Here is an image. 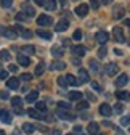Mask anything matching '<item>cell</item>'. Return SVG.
I'll return each mask as SVG.
<instances>
[{
	"label": "cell",
	"instance_id": "obj_1",
	"mask_svg": "<svg viewBox=\"0 0 130 135\" xmlns=\"http://www.w3.org/2000/svg\"><path fill=\"white\" fill-rule=\"evenodd\" d=\"M112 37H114V40L117 44H124L125 42V36H124L122 27H114V29H112Z\"/></svg>",
	"mask_w": 130,
	"mask_h": 135
},
{
	"label": "cell",
	"instance_id": "obj_2",
	"mask_svg": "<svg viewBox=\"0 0 130 135\" xmlns=\"http://www.w3.org/2000/svg\"><path fill=\"white\" fill-rule=\"evenodd\" d=\"M95 37H96V42H98V44L104 45V44L109 40V34H108V32H104V31H98Z\"/></svg>",
	"mask_w": 130,
	"mask_h": 135
},
{
	"label": "cell",
	"instance_id": "obj_3",
	"mask_svg": "<svg viewBox=\"0 0 130 135\" xmlns=\"http://www.w3.org/2000/svg\"><path fill=\"white\" fill-rule=\"evenodd\" d=\"M124 15H125V8L124 7L116 5L114 8H112V18H114V20H121Z\"/></svg>",
	"mask_w": 130,
	"mask_h": 135
},
{
	"label": "cell",
	"instance_id": "obj_4",
	"mask_svg": "<svg viewBox=\"0 0 130 135\" xmlns=\"http://www.w3.org/2000/svg\"><path fill=\"white\" fill-rule=\"evenodd\" d=\"M71 52L76 55V56H84L87 53V48L84 45H72L71 47Z\"/></svg>",
	"mask_w": 130,
	"mask_h": 135
},
{
	"label": "cell",
	"instance_id": "obj_5",
	"mask_svg": "<svg viewBox=\"0 0 130 135\" xmlns=\"http://www.w3.org/2000/svg\"><path fill=\"white\" fill-rule=\"evenodd\" d=\"M104 71H106L108 76H116V74L119 73V66H117L116 63H109V64H106Z\"/></svg>",
	"mask_w": 130,
	"mask_h": 135
},
{
	"label": "cell",
	"instance_id": "obj_6",
	"mask_svg": "<svg viewBox=\"0 0 130 135\" xmlns=\"http://www.w3.org/2000/svg\"><path fill=\"white\" fill-rule=\"evenodd\" d=\"M52 23H53V20L48 15H40L39 18H37V24L39 26H50Z\"/></svg>",
	"mask_w": 130,
	"mask_h": 135
},
{
	"label": "cell",
	"instance_id": "obj_7",
	"mask_svg": "<svg viewBox=\"0 0 130 135\" xmlns=\"http://www.w3.org/2000/svg\"><path fill=\"white\" fill-rule=\"evenodd\" d=\"M56 114L61 117V119H64V121H74V119H76V116L71 114V113H68V111H61V109H58Z\"/></svg>",
	"mask_w": 130,
	"mask_h": 135
},
{
	"label": "cell",
	"instance_id": "obj_8",
	"mask_svg": "<svg viewBox=\"0 0 130 135\" xmlns=\"http://www.w3.org/2000/svg\"><path fill=\"white\" fill-rule=\"evenodd\" d=\"M100 114L108 117V116H111V114H112V108H111L108 103H103V105H100Z\"/></svg>",
	"mask_w": 130,
	"mask_h": 135
},
{
	"label": "cell",
	"instance_id": "obj_9",
	"mask_svg": "<svg viewBox=\"0 0 130 135\" xmlns=\"http://www.w3.org/2000/svg\"><path fill=\"white\" fill-rule=\"evenodd\" d=\"M0 119H2L5 124H11V114H10V111L0 109Z\"/></svg>",
	"mask_w": 130,
	"mask_h": 135
},
{
	"label": "cell",
	"instance_id": "obj_10",
	"mask_svg": "<svg viewBox=\"0 0 130 135\" xmlns=\"http://www.w3.org/2000/svg\"><path fill=\"white\" fill-rule=\"evenodd\" d=\"M87 13H88V5L82 3V5H77L76 7V15L77 16H85Z\"/></svg>",
	"mask_w": 130,
	"mask_h": 135
},
{
	"label": "cell",
	"instance_id": "obj_11",
	"mask_svg": "<svg viewBox=\"0 0 130 135\" xmlns=\"http://www.w3.org/2000/svg\"><path fill=\"white\" fill-rule=\"evenodd\" d=\"M69 27V21L68 20H61L59 23H56V32H64V31H66Z\"/></svg>",
	"mask_w": 130,
	"mask_h": 135
},
{
	"label": "cell",
	"instance_id": "obj_12",
	"mask_svg": "<svg viewBox=\"0 0 130 135\" xmlns=\"http://www.w3.org/2000/svg\"><path fill=\"white\" fill-rule=\"evenodd\" d=\"M90 80V76H88V73L85 71V69H79V84L82 82V84H87Z\"/></svg>",
	"mask_w": 130,
	"mask_h": 135
},
{
	"label": "cell",
	"instance_id": "obj_13",
	"mask_svg": "<svg viewBox=\"0 0 130 135\" xmlns=\"http://www.w3.org/2000/svg\"><path fill=\"white\" fill-rule=\"evenodd\" d=\"M127 82H128V76H127V74H121V76L116 79V87H119V89H121V87H124V85H125Z\"/></svg>",
	"mask_w": 130,
	"mask_h": 135
},
{
	"label": "cell",
	"instance_id": "obj_14",
	"mask_svg": "<svg viewBox=\"0 0 130 135\" xmlns=\"http://www.w3.org/2000/svg\"><path fill=\"white\" fill-rule=\"evenodd\" d=\"M87 130H88L90 135H98V132H100V126L96 124V122H90L88 127H87Z\"/></svg>",
	"mask_w": 130,
	"mask_h": 135
},
{
	"label": "cell",
	"instance_id": "obj_15",
	"mask_svg": "<svg viewBox=\"0 0 130 135\" xmlns=\"http://www.w3.org/2000/svg\"><path fill=\"white\" fill-rule=\"evenodd\" d=\"M7 87L8 89H18L19 87V79L18 77H11L7 80Z\"/></svg>",
	"mask_w": 130,
	"mask_h": 135
},
{
	"label": "cell",
	"instance_id": "obj_16",
	"mask_svg": "<svg viewBox=\"0 0 130 135\" xmlns=\"http://www.w3.org/2000/svg\"><path fill=\"white\" fill-rule=\"evenodd\" d=\"M3 36H5L7 39H11V40H13V39L18 37V34L14 32V29H13V27H8V29H5V31H3Z\"/></svg>",
	"mask_w": 130,
	"mask_h": 135
},
{
	"label": "cell",
	"instance_id": "obj_17",
	"mask_svg": "<svg viewBox=\"0 0 130 135\" xmlns=\"http://www.w3.org/2000/svg\"><path fill=\"white\" fill-rule=\"evenodd\" d=\"M116 97H117L119 100H122V101H128V100H130V93L125 92V90H119V92H116Z\"/></svg>",
	"mask_w": 130,
	"mask_h": 135
},
{
	"label": "cell",
	"instance_id": "obj_18",
	"mask_svg": "<svg viewBox=\"0 0 130 135\" xmlns=\"http://www.w3.org/2000/svg\"><path fill=\"white\" fill-rule=\"evenodd\" d=\"M19 50H21L23 53H26V55H34V52H36V48L32 47V45H23Z\"/></svg>",
	"mask_w": 130,
	"mask_h": 135
},
{
	"label": "cell",
	"instance_id": "obj_19",
	"mask_svg": "<svg viewBox=\"0 0 130 135\" xmlns=\"http://www.w3.org/2000/svg\"><path fill=\"white\" fill-rule=\"evenodd\" d=\"M52 55H53V56H56V58L63 56V47H59V45L52 47Z\"/></svg>",
	"mask_w": 130,
	"mask_h": 135
},
{
	"label": "cell",
	"instance_id": "obj_20",
	"mask_svg": "<svg viewBox=\"0 0 130 135\" xmlns=\"http://www.w3.org/2000/svg\"><path fill=\"white\" fill-rule=\"evenodd\" d=\"M37 98H39V92H31V93H27L26 101L27 103H34V101H37Z\"/></svg>",
	"mask_w": 130,
	"mask_h": 135
},
{
	"label": "cell",
	"instance_id": "obj_21",
	"mask_svg": "<svg viewBox=\"0 0 130 135\" xmlns=\"http://www.w3.org/2000/svg\"><path fill=\"white\" fill-rule=\"evenodd\" d=\"M64 68H66V64H64L63 61H53L52 63V66H50V69H58V71H61V69H64Z\"/></svg>",
	"mask_w": 130,
	"mask_h": 135
},
{
	"label": "cell",
	"instance_id": "obj_22",
	"mask_svg": "<svg viewBox=\"0 0 130 135\" xmlns=\"http://www.w3.org/2000/svg\"><path fill=\"white\" fill-rule=\"evenodd\" d=\"M37 36L42 37V39H47V40H50L52 39V32H48V31H43V29H39L37 31Z\"/></svg>",
	"mask_w": 130,
	"mask_h": 135
},
{
	"label": "cell",
	"instance_id": "obj_23",
	"mask_svg": "<svg viewBox=\"0 0 130 135\" xmlns=\"http://www.w3.org/2000/svg\"><path fill=\"white\" fill-rule=\"evenodd\" d=\"M43 7H45V10H48V11H53V10L56 8V0H47Z\"/></svg>",
	"mask_w": 130,
	"mask_h": 135
},
{
	"label": "cell",
	"instance_id": "obj_24",
	"mask_svg": "<svg viewBox=\"0 0 130 135\" xmlns=\"http://www.w3.org/2000/svg\"><path fill=\"white\" fill-rule=\"evenodd\" d=\"M66 82H68V85H74V87L79 85V80H77L72 74H68V76H66Z\"/></svg>",
	"mask_w": 130,
	"mask_h": 135
},
{
	"label": "cell",
	"instance_id": "obj_25",
	"mask_svg": "<svg viewBox=\"0 0 130 135\" xmlns=\"http://www.w3.org/2000/svg\"><path fill=\"white\" fill-rule=\"evenodd\" d=\"M69 100H72V101L82 100V92H69Z\"/></svg>",
	"mask_w": 130,
	"mask_h": 135
},
{
	"label": "cell",
	"instance_id": "obj_26",
	"mask_svg": "<svg viewBox=\"0 0 130 135\" xmlns=\"http://www.w3.org/2000/svg\"><path fill=\"white\" fill-rule=\"evenodd\" d=\"M23 8H24V13L27 15V18H32V16H34V15H36V10H34V8H32L31 5H24Z\"/></svg>",
	"mask_w": 130,
	"mask_h": 135
},
{
	"label": "cell",
	"instance_id": "obj_27",
	"mask_svg": "<svg viewBox=\"0 0 130 135\" xmlns=\"http://www.w3.org/2000/svg\"><path fill=\"white\" fill-rule=\"evenodd\" d=\"M29 116L34 117V119H43V114H40V111L37 109H29Z\"/></svg>",
	"mask_w": 130,
	"mask_h": 135
},
{
	"label": "cell",
	"instance_id": "obj_28",
	"mask_svg": "<svg viewBox=\"0 0 130 135\" xmlns=\"http://www.w3.org/2000/svg\"><path fill=\"white\" fill-rule=\"evenodd\" d=\"M34 130H36V126H32V124H29V122L23 124V132H26V133H32Z\"/></svg>",
	"mask_w": 130,
	"mask_h": 135
},
{
	"label": "cell",
	"instance_id": "obj_29",
	"mask_svg": "<svg viewBox=\"0 0 130 135\" xmlns=\"http://www.w3.org/2000/svg\"><path fill=\"white\" fill-rule=\"evenodd\" d=\"M11 103H13V106H16V108H21V106H23V100H21L19 97H13V98H11Z\"/></svg>",
	"mask_w": 130,
	"mask_h": 135
},
{
	"label": "cell",
	"instance_id": "obj_30",
	"mask_svg": "<svg viewBox=\"0 0 130 135\" xmlns=\"http://www.w3.org/2000/svg\"><path fill=\"white\" fill-rule=\"evenodd\" d=\"M58 109H61V111H69L71 109V105H68L66 101H59V103H58Z\"/></svg>",
	"mask_w": 130,
	"mask_h": 135
},
{
	"label": "cell",
	"instance_id": "obj_31",
	"mask_svg": "<svg viewBox=\"0 0 130 135\" xmlns=\"http://www.w3.org/2000/svg\"><path fill=\"white\" fill-rule=\"evenodd\" d=\"M43 71H45V63H39L36 68V76H42Z\"/></svg>",
	"mask_w": 130,
	"mask_h": 135
},
{
	"label": "cell",
	"instance_id": "obj_32",
	"mask_svg": "<svg viewBox=\"0 0 130 135\" xmlns=\"http://www.w3.org/2000/svg\"><path fill=\"white\" fill-rule=\"evenodd\" d=\"M18 63H19L21 66H27V64H29V58L24 56V55H19V56H18Z\"/></svg>",
	"mask_w": 130,
	"mask_h": 135
},
{
	"label": "cell",
	"instance_id": "obj_33",
	"mask_svg": "<svg viewBox=\"0 0 130 135\" xmlns=\"http://www.w3.org/2000/svg\"><path fill=\"white\" fill-rule=\"evenodd\" d=\"M10 58H11V55L7 52V50H2L0 52V60H5V61H10Z\"/></svg>",
	"mask_w": 130,
	"mask_h": 135
},
{
	"label": "cell",
	"instance_id": "obj_34",
	"mask_svg": "<svg viewBox=\"0 0 130 135\" xmlns=\"http://www.w3.org/2000/svg\"><path fill=\"white\" fill-rule=\"evenodd\" d=\"M19 36H23L24 39H31V37H32V31H27V29H23V31H21V34H19Z\"/></svg>",
	"mask_w": 130,
	"mask_h": 135
},
{
	"label": "cell",
	"instance_id": "obj_35",
	"mask_svg": "<svg viewBox=\"0 0 130 135\" xmlns=\"http://www.w3.org/2000/svg\"><path fill=\"white\" fill-rule=\"evenodd\" d=\"M106 53H108V48L103 45V47L98 50V56H100V58H104V56H106Z\"/></svg>",
	"mask_w": 130,
	"mask_h": 135
},
{
	"label": "cell",
	"instance_id": "obj_36",
	"mask_svg": "<svg viewBox=\"0 0 130 135\" xmlns=\"http://www.w3.org/2000/svg\"><path fill=\"white\" fill-rule=\"evenodd\" d=\"M77 109H88V101H80V103L77 105Z\"/></svg>",
	"mask_w": 130,
	"mask_h": 135
},
{
	"label": "cell",
	"instance_id": "obj_37",
	"mask_svg": "<svg viewBox=\"0 0 130 135\" xmlns=\"http://www.w3.org/2000/svg\"><path fill=\"white\" fill-rule=\"evenodd\" d=\"M0 3H2L3 8H10L13 5V0H0Z\"/></svg>",
	"mask_w": 130,
	"mask_h": 135
},
{
	"label": "cell",
	"instance_id": "obj_38",
	"mask_svg": "<svg viewBox=\"0 0 130 135\" xmlns=\"http://www.w3.org/2000/svg\"><path fill=\"white\" fill-rule=\"evenodd\" d=\"M58 85H59V87H66V85H68L66 77H63V76H61V77H58Z\"/></svg>",
	"mask_w": 130,
	"mask_h": 135
},
{
	"label": "cell",
	"instance_id": "obj_39",
	"mask_svg": "<svg viewBox=\"0 0 130 135\" xmlns=\"http://www.w3.org/2000/svg\"><path fill=\"white\" fill-rule=\"evenodd\" d=\"M16 20H19V21H26V20H27V15H26L24 11H21V13L16 15Z\"/></svg>",
	"mask_w": 130,
	"mask_h": 135
},
{
	"label": "cell",
	"instance_id": "obj_40",
	"mask_svg": "<svg viewBox=\"0 0 130 135\" xmlns=\"http://www.w3.org/2000/svg\"><path fill=\"white\" fill-rule=\"evenodd\" d=\"M37 111H47V105L43 103V101H39V103H37Z\"/></svg>",
	"mask_w": 130,
	"mask_h": 135
},
{
	"label": "cell",
	"instance_id": "obj_41",
	"mask_svg": "<svg viewBox=\"0 0 130 135\" xmlns=\"http://www.w3.org/2000/svg\"><path fill=\"white\" fill-rule=\"evenodd\" d=\"M74 40H80V39H82V31H80V29H77L76 32H74Z\"/></svg>",
	"mask_w": 130,
	"mask_h": 135
},
{
	"label": "cell",
	"instance_id": "obj_42",
	"mask_svg": "<svg viewBox=\"0 0 130 135\" xmlns=\"http://www.w3.org/2000/svg\"><path fill=\"white\" fill-rule=\"evenodd\" d=\"M121 124L122 126H128L130 124V116H124L122 119H121Z\"/></svg>",
	"mask_w": 130,
	"mask_h": 135
},
{
	"label": "cell",
	"instance_id": "obj_43",
	"mask_svg": "<svg viewBox=\"0 0 130 135\" xmlns=\"http://www.w3.org/2000/svg\"><path fill=\"white\" fill-rule=\"evenodd\" d=\"M90 68H92V69L96 73V71H98V63H96L95 60H90Z\"/></svg>",
	"mask_w": 130,
	"mask_h": 135
},
{
	"label": "cell",
	"instance_id": "obj_44",
	"mask_svg": "<svg viewBox=\"0 0 130 135\" xmlns=\"http://www.w3.org/2000/svg\"><path fill=\"white\" fill-rule=\"evenodd\" d=\"M0 79H8V71L7 69H0Z\"/></svg>",
	"mask_w": 130,
	"mask_h": 135
},
{
	"label": "cell",
	"instance_id": "obj_45",
	"mask_svg": "<svg viewBox=\"0 0 130 135\" xmlns=\"http://www.w3.org/2000/svg\"><path fill=\"white\" fill-rule=\"evenodd\" d=\"M92 87H93V90H96V92H101V85L98 82H92Z\"/></svg>",
	"mask_w": 130,
	"mask_h": 135
},
{
	"label": "cell",
	"instance_id": "obj_46",
	"mask_svg": "<svg viewBox=\"0 0 130 135\" xmlns=\"http://www.w3.org/2000/svg\"><path fill=\"white\" fill-rule=\"evenodd\" d=\"M19 79H23V80H31V79H32V76H31V74H27V73H24V74H21V76H19Z\"/></svg>",
	"mask_w": 130,
	"mask_h": 135
},
{
	"label": "cell",
	"instance_id": "obj_47",
	"mask_svg": "<svg viewBox=\"0 0 130 135\" xmlns=\"http://www.w3.org/2000/svg\"><path fill=\"white\" fill-rule=\"evenodd\" d=\"M0 98H3V100H8V98H10L8 92H2V93H0Z\"/></svg>",
	"mask_w": 130,
	"mask_h": 135
},
{
	"label": "cell",
	"instance_id": "obj_48",
	"mask_svg": "<svg viewBox=\"0 0 130 135\" xmlns=\"http://www.w3.org/2000/svg\"><path fill=\"white\" fill-rule=\"evenodd\" d=\"M122 109H124V106H122L121 103H117V105H116V111H117V113H122Z\"/></svg>",
	"mask_w": 130,
	"mask_h": 135
},
{
	"label": "cell",
	"instance_id": "obj_49",
	"mask_svg": "<svg viewBox=\"0 0 130 135\" xmlns=\"http://www.w3.org/2000/svg\"><path fill=\"white\" fill-rule=\"evenodd\" d=\"M74 132H76V133H82V127H80V126H76V127H74Z\"/></svg>",
	"mask_w": 130,
	"mask_h": 135
},
{
	"label": "cell",
	"instance_id": "obj_50",
	"mask_svg": "<svg viewBox=\"0 0 130 135\" xmlns=\"http://www.w3.org/2000/svg\"><path fill=\"white\" fill-rule=\"evenodd\" d=\"M10 71H11V73L18 71V66H16V64H10Z\"/></svg>",
	"mask_w": 130,
	"mask_h": 135
},
{
	"label": "cell",
	"instance_id": "obj_51",
	"mask_svg": "<svg viewBox=\"0 0 130 135\" xmlns=\"http://www.w3.org/2000/svg\"><path fill=\"white\" fill-rule=\"evenodd\" d=\"M14 113H16V114H23L24 111H23V108H16V106H14Z\"/></svg>",
	"mask_w": 130,
	"mask_h": 135
},
{
	"label": "cell",
	"instance_id": "obj_52",
	"mask_svg": "<svg viewBox=\"0 0 130 135\" xmlns=\"http://www.w3.org/2000/svg\"><path fill=\"white\" fill-rule=\"evenodd\" d=\"M92 7H93V8L96 10V8H98V7H100V3H98V2H96V0H93V2H92Z\"/></svg>",
	"mask_w": 130,
	"mask_h": 135
},
{
	"label": "cell",
	"instance_id": "obj_53",
	"mask_svg": "<svg viewBox=\"0 0 130 135\" xmlns=\"http://www.w3.org/2000/svg\"><path fill=\"white\" fill-rule=\"evenodd\" d=\"M34 2H36L37 5H45V2H47V0H34Z\"/></svg>",
	"mask_w": 130,
	"mask_h": 135
},
{
	"label": "cell",
	"instance_id": "obj_54",
	"mask_svg": "<svg viewBox=\"0 0 130 135\" xmlns=\"http://www.w3.org/2000/svg\"><path fill=\"white\" fill-rule=\"evenodd\" d=\"M114 53H116V55H122V52H121L119 48H116V50H114Z\"/></svg>",
	"mask_w": 130,
	"mask_h": 135
},
{
	"label": "cell",
	"instance_id": "obj_55",
	"mask_svg": "<svg viewBox=\"0 0 130 135\" xmlns=\"http://www.w3.org/2000/svg\"><path fill=\"white\" fill-rule=\"evenodd\" d=\"M111 2H112V0H103V3H104V5H109Z\"/></svg>",
	"mask_w": 130,
	"mask_h": 135
},
{
	"label": "cell",
	"instance_id": "obj_56",
	"mask_svg": "<svg viewBox=\"0 0 130 135\" xmlns=\"http://www.w3.org/2000/svg\"><path fill=\"white\" fill-rule=\"evenodd\" d=\"M53 135H61V132H59V130H55V132H53Z\"/></svg>",
	"mask_w": 130,
	"mask_h": 135
},
{
	"label": "cell",
	"instance_id": "obj_57",
	"mask_svg": "<svg viewBox=\"0 0 130 135\" xmlns=\"http://www.w3.org/2000/svg\"><path fill=\"white\" fill-rule=\"evenodd\" d=\"M125 24H127V26H130V20H125Z\"/></svg>",
	"mask_w": 130,
	"mask_h": 135
},
{
	"label": "cell",
	"instance_id": "obj_58",
	"mask_svg": "<svg viewBox=\"0 0 130 135\" xmlns=\"http://www.w3.org/2000/svg\"><path fill=\"white\" fill-rule=\"evenodd\" d=\"M0 135H5V130H0Z\"/></svg>",
	"mask_w": 130,
	"mask_h": 135
},
{
	"label": "cell",
	"instance_id": "obj_59",
	"mask_svg": "<svg viewBox=\"0 0 130 135\" xmlns=\"http://www.w3.org/2000/svg\"><path fill=\"white\" fill-rule=\"evenodd\" d=\"M68 135H74V133H68Z\"/></svg>",
	"mask_w": 130,
	"mask_h": 135
},
{
	"label": "cell",
	"instance_id": "obj_60",
	"mask_svg": "<svg viewBox=\"0 0 130 135\" xmlns=\"http://www.w3.org/2000/svg\"><path fill=\"white\" fill-rule=\"evenodd\" d=\"M98 135H101V133H98Z\"/></svg>",
	"mask_w": 130,
	"mask_h": 135
},
{
	"label": "cell",
	"instance_id": "obj_61",
	"mask_svg": "<svg viewBox=\"0 0 130 135\" xmlns=\"http://www.w3.org/2000/svg\"><path fill=\"white\" fill-rule=\"evenodd\" d=\"M128 130H130V129H128Z\"/></svg>",
	"mask_w": 130,
	"mask_h": 135
}]
</instances>
